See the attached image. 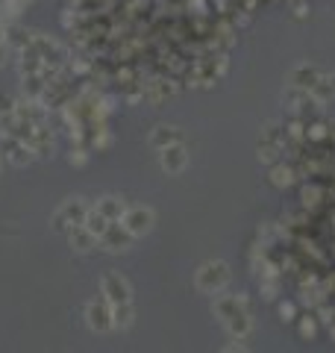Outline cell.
<instances>
[{
	"label": "cell",
	"instance_id": "1",
	"mask_svg": "<svg viewBox=\"0 0 335 353\" xmlns=\"http://www.w3.org/2000/svg\"><path fill=\"white\" fill-rule=\"evenodd\" d=\"M212 312L221 318V324L227 327V333L232 339H247L253 333V318L247 312V303L244 297H236V294H218L215 303H212Z\"/></svg>",
	"mask_w": 335,
	"mask_h": 353
},
{
	"label": "cell",
	"instance_id": "2",
	"mask_svg": "<svg viewBox=\"0 0 335 353\" xmlns=\"http://www.w3.org/2000/svg\"><path fill=\"white\" fill-rule=\"evenodd\" d=\"M227 283H230V265L223 259H209L194 274V285L203 294H221L227 289Z\"/></svg>",
	"mask_w": 335,
	"mask_h": 353
},
{
	"label": "cell",
	"instance_id": "3",
	"mask_svg": "<svg viewBox=\"0 0 335 353\" xmlns=\"http://www.w3.org/2000/svg\"><path fill=\"white\" fill-rule=\"evenodd\" d=\"M121 224L127 227V233L132 239L148 236L150 230H153V224H156V212H153L150 206H130L127 212H124V218H121Z\"/></svg>",
	"mask_w": 335,
	"mask_h": 353
},
{
	"label": "cell",
	"instance_id": "4",
	"mask_svg": "<svg viewBox=\"0 0 335 353\" xmlns=\"http://www.w3.org/2000/svg\"><path fill=\"white\" fill-rule=\"evenodd\" d=\"M88 215V206L80 201V197H71L65 201L53 215V230H71V227H80Z\"/></svg>",
	"mask_w": 335,
	"mask_h": 353
},
{
	"label": "cell",
	"instance_id": "5",
	"mask_svg": "<svg viewBox=\"0 0 335 353\" xmlns=\"http://www.w3.org/2000/svg\"><path fill=\"white\" fill-rule=\"evenodd\" d=\"M100 292H103V301H106L109 306H115V303H130V301H132L130 283L121 277L118 271L103 274V280H100Z\"/></svg>",
	"mask_w": 335,
	"mask_h": 353
},
{
	"label": "cell",
	"instance_id": "6",
	"mask_svg": "<svg viewBox=\"0 0 335 353\" xmlns=\"http://www.w3.org/2000/svg\"><path fill=\"white\" fill-rule=\"evenodd\" d=\"M85 324L94 333H109L112 330V306L106 301H88L85 303Z\"/></svg>",
	"mask_w": 335,
	"mask_h": 353
},
{
	"label": "cell",
	"instance_id": "7",
	"mask_svg": "<svg viewBox=\"0 0 335 353\" xmlns=\"http://www.w3.org/2000/svg\"><path fill=\"white\" fill-rule=\"evenodd\" d=\"M159 165H162L165 174H180L188 165V150H185L183 141H176V145L159 150Z\"/></svg>",
	"mask_w": 335,
	"mask_h": 353
},
{
	"label": "cell",
	"instance_id": "8",
	"mask_svg": "<svg viewBox=\"0 0 335 353\" xmlns=\"http://www.w3.org/2000/svg\"><path fill=\"white\" fill-rule=\"evenodd\" d=\"M32 50L39 53V57L44 59V65H53V68H59V65L65 62V50L56 44L53 39H44V36H32Z\"/></svg>",
	"mask_w": 335,
	"mask_h": 353
},
{
	"label": "cell",
	"instance_id": "9",
	"mask_svg": "<svg viewBox=\"0 0 335 353\" xmlns=\"http://www.w3.org/2000/svg\"><path fill=\"white\" fill-rule=\"evenodd\" d=\"M100 241H103V248L112 250V253H118V250H127L132 245V236L127 233V227L124 224H118V221H112L109 230L103 236H100Z\"/></svg>",
	"mask_w": 335,
	"mask_h": 353
},
{
	"label": "cell",
	"instance_id": "10",
	"mask_svg": "<svg viewBox=\"0 0 335 353\" xmlns=\"http://www.w3.org/2000/svg\"><path fill=\"white\" fill-rule=\"evenodd\" d=\"M0 139H3V153L12 165H27L32 159V150L27 148V141H21L15 136H0Z\"/></svg>",
	"mask_w": 335,
	"mask_h": 353
},
{
	"label": "cell",
	"instance_id": "11",
	"mask_svg": "<svg viewBox=\"0 0 335 353\" xmlns=\"http://www.w3.org/2000/svg\"><path fill=\"white\" fill-rule=\"evenodd\" d=\"M27 148L32 150V157H48L50 148H53L50 130H44V124H41V127H32L30 139H27Z\"/></svg>",
	"mask_w": 335,
	"mask_h": 353
},
{
	"label": "cell",
	"instance_id": "12",
	"mask_svg": "<svg viewBox=\"0 0 335 353\" xmlns=\"http://www.w3.org/2000/svg\"><path fill=\"white\" fill-rule=\"evenodd\" d=\"M97 212L100 215H106L109 221H121V218H124V212H127V203L124 201H121V197H100V201H97Z\"/></svg>",
	"mask_w": 335,
	"mask_h": 353
},
{
	"label": "cell",
	"instance_id": "13",
	"mask_svg": "<svg viewBox=\"0 0 335 353\" xmlns=\"http://www.w3.org/2000/svg\"><path fill=\"white\" fill-rule=\"evenodd\" d=\"M176 141H180V130L176 127H156L150 132V148H156V150H165V148L176 145Z\"/></svg>",
	"mask_w": 335,
	"mask_h": 353
},
{
	"label": "cell",
	"instance_id": "14",
	"mask_svg": "<svg viewBox=\"0 0 335 353\" xmlns=\"http://www.w3.org/2000/svg\"><path fill=\"white\" fill-rule=\"evenodd\" d=\"M15 115L24 121V124H32V127H41V124H44V109H41L36 101L18 103V106H15Z\"/></svg>",
	"mask_w": 335,
	"mask_h": 353
},
{
	"label": "cell",
	"instance_id": "15",
	"mask_svg": "<svg viewBox=\"0 0 335 353\" xmlns=\"http://www.w3.org/2000/svg\"><path fill=\"white\" fill-rule=\"evenodd\" d=\"M136 318V309H132V301L130 303H115L112 306V330H127Z\"/></svg>",
	"mask_w": 335,
	"mask_h": 353
},
{
	"label": "cell",
	"instance_id": "16",
	"mask_svg": "<svg viewBox=\"0 0 335 353\" xmlns=\"http://www.w3.org/2000/svg\"><path fill=\"white\" fill-rule=\"evenodd\" d=\"M68 239H71V245H74V250H80V253H85V250H92L94 245H97V236H92L88 230L80 224V227H71L68 230Z\"/></svg>",
	"mask_w": 335,
	"mask_h": 353
},
{
	"label": "cell",
	"instance_id": "17",
	"mask_svg": "<svg viewBox=\"0 0 335 353\" xmlns=\"http://www.w3.org/2000/svg\"><path fill=\"white\" fill-rule=\"evenodd\" d=\"M109 224H112V221H109L106 215H100L97 209H88V215H85V221H83V227H85L88 233H92V236H97V239L106 233V230H109Z\"/></svg>",
	"mask_w": 335,
	"mask_h": 353
},
{
	"label": "cell",
	"instance_id": "18",
	"mask_svg": "<svg viewBox=\"0 0 335 353\" xmlns=\"http://www.w3.org/2000/svg\"><path fill=\"white\" fill-rule=\"evenodd\" d=\"M44 71V59L39 57L32 48H27V50H21V74H41Z\"/></svg>",
	"mask_w": 335,
	"mask_h": 353
},
{
	"label": "cell",
	"instance_id": "19",
	"mask_svg": "<svg viewBox=\"0 0 335 353\" xmlns=\"http://www.w3.org/2000/svg\"><path fill=\"white\" fill-rule=\"evenodd\" d=\"M312 94H315V101L327 103L335 97V77H318V83L312 85Z\"/></svg>",
	"mask_w": 335,
	"mask_h": 353
},
{
	"label": "cell",
	"instance_id": "20",
	"mask_svg": "<svg viewBox=\"0 0 335 353\" xmlns=\"http://www.w3.org/2000/svg\"><path fill=\"white\" fill-rule=\"evenodd\" d=\"M318 71L315 68H309V65H300V68L292 74V85H300V88H312L318 83Z\"/></svg>",
	"mask_w": 335,
	"mask_h": 353
},
{
	"label": "cell",
	"instance_id": "21",
	"mask_svg": "<svg viewBox=\"0 0 335 353\" xmlns=\"http://www.w3.org/2000/svg\"><path fill=\"white\" fill-rule=\"evenodd\" d=\"M271 183L276 189H288V185L294 183V171L288 168V165H274L271 168Z\"/></svg>",
	"mask_w": 335,
	"mask_h": 353
},
{
	"label": "cell",
	"instance_id": "22",
	"mask_svg": "<svg viewBox=\"0 0 335 353\" xmlns=\"http://www.w3.org/2000/svg\"><path fill=\"white\" fill-rule=\"evenodd\" d=\"M221 353H247V347L238 345V341H236V345H227V347H223Z\"/></svg>",
	"mask_w": 335,
	"mask_h": 353
},
{
	"label": "cell",
	"instance_id": "23",
	"mask_svg": "<svg viewBox=\"0 0 335 353\" xmlns=\"http://www.w3.org/2000/svg\"><path fill=\"white\" fill-rule=\"evenodd\" d=\"M279 312H283V318H285V321H292V315H294V306H292V303H283V306H279Z\"/></svg>",
	"mask_w": 335,
	"mask_h": 353
},
{
	"label": "cell",
	"instance_id": "24",
	"mask_svg": "<svg viewBox=\"0 0 335 353\" xmlns=\"http://www.w3.org/2000/svg\"><path fill=\"white\" fill-rule=\"evenodd\" d=\"M71 162L74 165H85V150H74L71 153Z\"/></svg>",
	"mask_w": 335,
	"mask_h": 353
},
{
	"label": "cell",
	"instance_id": "25",
	"mask_svg": "<svg viewBox=\"0 0 335 353\" xmlns=\"http://www.w3.org/2000/svg\"><path fill=\"white\" fill-rule=\"evenodd\" d=\"M300 333H303V336H315V324H312V321H303V327H300Z\"/></svg>",
	"mask_w": 335,
	"mask_h": 353
},
{
	"label": "cell",
	"instance_id": "26",
	"mask_svg": "<svg viewBox=\"0 0 335 353\" xmlns=\"http://www.w3.org/2000/svg\"><path fill=\"white\" fill-rule=\"evenodd\" d=\"M6 59H9V50H6V44H0V68L6 65Z\"/></svg>",
	"mask_w": 335,
	"mask_h": 353
},
{
	"label": "cell",
	"instance_id": "27",
	"mask_svg": "<svg viewBox=\"0 0 335 353\" xmlns=\"http://www.w3.org/2000/svg\"><path fill=\"white\" fill-rule=\"evenodd\" d=\"M3 41H6V27L0 24V44H3Z\"/></svg>",
	"mask_w": 335,
	"mask_h": 353
},
{
	"label": "cell",
	"instance_id": "28",
	"mask_svg": "<svg viewBox=\"0 0 335 353\" xmlns=\"http://www.w3.org/2000/svg\"><path fill=\"white\" fill-rule=\"evenodd\" d=\"M332 333H335V330H332Z\"/></svg>",
	"mask_w": 335,
	"mask_h": 353
}]
</instances>
